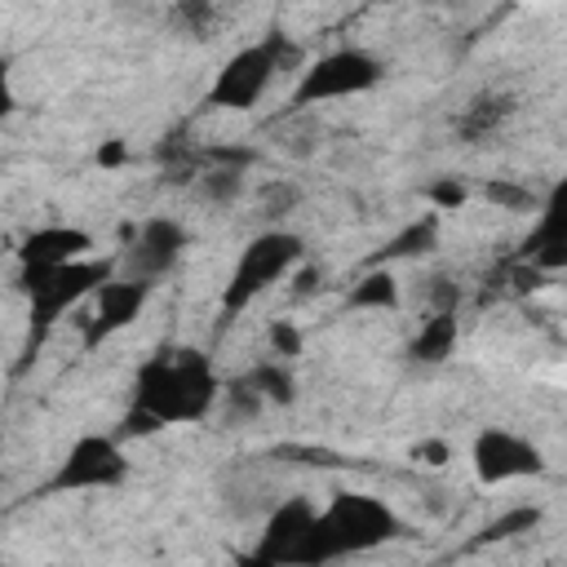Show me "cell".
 I'll return each instance as SVG.
<instances>
[{
	"label": "cell",
	"instance_id": "obj_6",
	"mask_svg": "<svg viewBox=\"0 0 567 567\" xmlns=\"http://www.w3.org/2000/svg\"><path fill=\"white\" fill-rule=\"evenodd\" d=\"M385 58L363 44H337L319 58H306L297 71V84L288 93V111H310L341 97H363L385 80Z\"/></svg>",
	"mask_w": 567,
	"mask_h": 567
},
{
	"label": "cell",
	"instance_id": "obj_14",
	"mask_svg": "<svg viewBox=\"0 0 567 567\" xmlns=\"http://www.w3.org/2000/svg\"><path fill=\"white\" fill-rule=\"evenodd\" d=\"M461 341V306H430L408 341V359L412 363H425V368H439L452 359Z\"/></svg>",
	"mask_w": 567,
	"mask_h": 567
},
{
	"label": "cell",
	"instance_id": "obj_4",
	"mask_svg": "<svg viewBox=\"0 0 567 567\" xmlns=\"http://www.w3.org/2000/svg\"><path fill=\"white\" fill-rule=\"evenodd\" d=\"M301 261H306V239L297 230H288V226L257 230L239 248V257H235V266H230V275L221 284V297H217L221 319L235 323L252 301H261L275 284H284Z\"/></svg>",
	"mask_w": 567,
	"mask_h": 567
},
{
	"label": "cell",
	"instance_id": "obj_3",
	"mask_svg": "<svg viewBox=\"0 0 567 567\" xmlns=\"http://www.w3.org/2000/svg\"><path fill=\"white\" fill-rule=\"evenodd\" d=\"M394 536H403V523L381 496L332 492L310 518L297 567H319V563H337V558H350V554H368V549H377Z\"/></svg>",
	"mask_w": 567,
	"mask_h": 567
},
{
	"label": "cell",
	"instance_id": "obj_19",
	"mask_svg": "<svg viewBox=\"0 0 567 567\" xmlns=\"http://www.w3.org/2000/svg\"><path fill=\"white\" fill-rule=\"evenodd\" d=\"M540 505H514V509H505V514H496V518H487L483 527H478V536L465 545V549H483V545H501V540H514V536H527V532H536L540 527Z\"/></svg>",
	"mask_w": 567,
	"mask_h": 567
},
{
	"label": "cell",
	"instance_id": "obj_26",
	"mask_svg": "<svg viewBox=\"0 0 567 567\" xmlns=\"http://www.w3.org/2000/svg\"><path fill=\"white\" fill-rule=\"evenodd\" d=\"M412 461H421V465L439 470V465H447V461H452V447H447L443 439H425V443H416V447H412Z\"/></svg>",
	"mask_w": 567,
	"mask_h": 567
},
{
	"label": "cell",
	"instance_id": "obj_17",
	"mask_svg": "<svg viewBox=\"0 0 567 567\" xmlns=\"http://www.w3.org/2000/svg\"><path fill=\"white\" fill-rule=\"evenodd\" d=\"M239 385L248 390V394H257L261 403H275V408H288V403H297V377H292V368H288V359H257L244 377H239Z\"/></svg>",
	"mask_w": 567,
	"mask_h": 567
},
{
	"label": "cell",
	"instance_id": "obj_23",
	"mask_svg": "<svg viewBox=\"0 0 567 567\" xmlns=\"http://www.w3.org/2000/svg\"><path fill=\"white\" fill-rule=\"evenodd\" d=\"M266 346H270V354L275 359H297L301 350H306V337H301V328L292 323V319H270V328H266Z\"/></svg>",
	"mask_w": 567,
	"mask_h": 567
},
{
	"label": "cell",
	"instance_id": "obj_24",
	"mask_svg": "<svg viewBox=\"0 0 567 567\" xmlns=\"http://www.w3.org/2000/svg\"><path fill=\"white\" fill-rule=\"evenodd\" d=\"M213 18H217L213 0H177V4H173V22L186 27L190 35H204V31L213 27Z\"/></svg>",
	"mask_w": 567,
	"mask_h": 567
},
{
	"label": "cell",
	"instance_id": "obj_27",
	"mask_svg": "<svg viewBox=\"0 0 567 567\" xmlns=\"http://www.w3.org/2000/svg\"><path fill=\"white\" fill-rule=\"evenodd\" d=\"M124 159H128L124 142H106V146L97 151V164H102V168H115V164H124Z\"/></svg>",
	"mask_w": 567,
	"mask_h": 567
},
{
	"label": "cell",
	"instance_id": "obj_8",
	"mask_svg": "<svg viewBox=\"0 0 567 567\" xmlns=\"http://www.w3.org/2000/svg\"><path fill=\"white\" fill-rule=\"evenodd\" d=\"M151 292H155L151 279H137V275H124V270H115L111 279H102V284L93 288V297H89V301H93L89 315L80 319V350L93 354V350H102L106 341H115L120 332H128L133 319L146 310Z\"/></svg>",
	"mask_w": 567,
	"mask_h": 567
},
{
	"label": "cell",
	"instance_id": "obj_21",
	"mask_svg": "<svg viewBox=\"0 0 567 567\" xmlns=\"http://www.w3.org/2000/svg\"><path fill=\"white\" fill-rule=\"evenodd\" d=\"M425 204H430L434 213H456V208L470 204V186H465L461 177H434V182L425 186Z\"/></svg>",
	"mask_w": 567,
	"mask_h": 567
},
{
	"label": "cell",
	"instance_id": "obj_10",
	"mask_svg": "<svg viewBox=\"0 0 567 567\" xmlns=\"http://www.w3.org/2000/svg\"><path fill=\"white\" fill-rule=\"evenodd\" d=\"M186 248H190V230L177 217L155 213V217H146V221L133 226V235H128V244L120 252V270L159 284L164 275L177 270V261L186 257Z\"/></svg>",
	"mask_w": 567,
	"mask_h": 567
},
{
	"label": "cell",
	"instance_id": "obj_5",
	"mask_svg": "<svg viewBox=\"0 0 567 567\" xmlns=\"http://www.w3.org/2000/svg\"><path fill=\"white\" fill-rule=\"evenodd\" d=\"M301 62H306V53L284 31H266L261 40L235 49L221 62V71L213 75V84L204 93V106H213V111H252L270 93V84L292 66L301 71Z\"/></svg>",
	"mask_w": 567,
	"mask_h": 567
},
{
	"label": "cell",
	"instance_id": "obj_7",
	"mask_svg": "<svg viewBox=\"0 0 567 567\" xmlns=\"http://www.w3.org/2000/svg\"><path fill=\"white\" fill-rule=\"evenodd\" d=\"M133 478V461L124 452V439L111 430H84L62 461L53 465V474L31 492V496H71V492H115Z\"/></svg>",
	"mask_w": 567,
	"mask_h": 567
},
{
	"label": "cell",
	"instance_id": "obj_22",
	"mask_svg": "<svg viewBox=\"0 0 567 567\" xmlns=\"http://www.w3.org/2000/svg\"><path fill=\"white\" fill-rule=\"evenodd\" d=\"M297 204H301V186H292V182H270V186L261 190V199H257V213H261L266 221H279V217H288Z\"/></svg>",
	"mask_w": 567,
	"mask_h": 567
},
{
	"label": "cell",
	"instance_id": "obj_11",
	"mask_svg": "<svg viewBox=\"0 0 567 567\" xmlns=\"http://www.w3.org/2000/svg\"><path fill=\"white\" fill-rule=\"evenodd\" d=\"M514 257L545 270V275H558L567 266V186L563 182H554L540 195L536 221H532V230H527V239L518 244Z\"/></svg>",
	"mask_w": 567,
	"mask_h": 567
},
{
	"label": "cell",
	"instance_id": "obj_12",
	"mask_svg": "<svg viewBox=\"0 0 567 567\" xmlns=\"http://www.w3.org/2000/svg\"><path fill=\"white\" fill-rule=\"evenodd\" d=\"M315 509H319V505H315L310 496H288L284 505H275L248 558L261 563V567H292L297 554H301V540H306V532H310Z\"/></svg>",
	"mask_w": 567,
	"mask_h": 567
},
{
	"label": "cell",
	"instance_id": "obj_20",
	"mask_svg": "<svg viewBox=\"0 0 567 567\" xmlns=\"http://www.w3.org/2000/svg\"><path fill=\"white\" fill-rule=\"evenodd\" d=\"M483 199L496 204L501 213H536V204H540V195H536L532 186L514 182V177H492V182H483Z\"/></svg>",
	"mask_w": 567,
	"mask_h": 567
},
{
	"label": "cell",
	"instance_id": "obj_25",
	"mask_svg": "<svg viewBox=\"0 0 567 567\" xmlns=\"http://www.w3.org/2000/svg\"><path fill=\"white\" fill-rule=\"evenodd\" d=\"M18 111V89H13V62L0 53V124Z\"/></svg>",
	"mask_w": 567,
	"mask_h": 567
},
{
	"label": "cell",
	"instance_id": "obj_9",
	"mask_svg": "<svg viewBox=\"0 0 567 567\" xmlns=\"http://www.w3.org/2000/svg\"><path fill=\"white\" fill-rule=\"evenodd\" d=\"M470 465H474V478L483 487H505L518 478H540L545 452L509 425H483L470 443Z\"/></svg>",
	"mask_w": 567,
	"mask_h": 567
},
{
	"label": "cell",
	"instance_id": "obj_15",
	"mask_svg": "<svg viewBox=\"0 0 567 567\" xmlns=\"http://www.w3.org/2000/svg\"><path fill=\"white\" fill-rule=\"evenodd\" d=\"M514 115H518V97H514V93H505V89H483V93H474V97L461 106V115H456V137L478 146V142H487V137H496Z\"/></svg>",
	"mask_w": 567,
	"mask_h": 567
},
{
	"label": "cell",
	"instance_id": "obj_13",
	"mask_svg": "<svg viewBox=\"0 0 567 567\" xmlns=\"http://www.w3.org/2000/svg\"><path fill=\"white\" fill-rule=\"evenodd\" d=\"M97 248L93 230L84 226H71V221H49V226H35L18 239V266H58V261H75V257H89Z\"/></svg>",
	"mask_w": 567,
	"mask_h": 567
},
{
	"label": "cell",
	"instance_id": "obj_2",
	"mask_svg": "<svg viewBox=\"0 0 567 567\" xmlns=\"http://www.w3.org/2000/svg\"><path fill=\"white\" fill-rule=\"evenodd\" d=\"M120 270V257H75V261H58V266H18V292L27 301V346H22V363L27 368L40 346L53 337V328L93 297V288L102 279H111Z\"/></svg>",
	"mask_w": 567,
	"mask_h": 567
},
{
	"label": "cell",
	"instance_id": "obj_16",
	"mask_svg": "<svg viewBox=\"0 0 567 567\" xmlns=\"http://www.w3.org/2000/svg\"><path fill=\"white\" fill-rule=\"evenodd\" d=\"M439 230H443V213H421V217H412L403 230H394L385 244H381V252H372L363 266H394V261H412V257H425L434 244H439Z\"/></svg>",
	"mask_w": 567,
	"mask_h": 567
},
{
	"label": "cell",
	"instance_id": "obj_1",
	"mask_svg": "<svg viewBox=\"0 0 567 567\" xmlns=\"http://www.w3.org/2000/svg\"><path fill=\"white\" fill-rule=\"evenodd\" d=\"M217 403H221V377L213 359L199 346L168 341L155 354H146L142 368L133 372L128 408L115 434L128 443L137 434H159L173 425H204Z\"/></svg>",
	"mask_w": 567,
	"mask_h": 567
},
{
	"label": "cell",
	"instance_id": "obj_28",
	"mask_svg": "<svg viewBox=\"0 0 567 567\" xmlns=\"http://www.w3.org/2000/svg\"><path fill=\"white\" fill-rule=\"evenodd\" d=\"M372 4H399V0H372Z\"/></svg>",
	"mask_w": 567,
	"mask_h": 567
},
{
	"label": "cell",
	"instance_id": "obj_18",
	"mask_svg": "<svg viewBox=\"0 0 567 567\" xmlns=\"http://www.w3.org/2000/svg\"><path fill=\"white\" fill-rule=\"evenodd\" d=\"M350 310H399V279L390 266H363L359 284L346 297Z\"/></svg>",
	"mask_w": 567,
	"mask_h": 567
}]
</instances>
